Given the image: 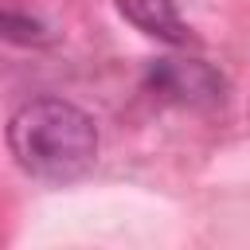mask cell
Segmentation results:
<instances>
[{
  "mask_svg": "<svg viewBox=\"0 0 250 250\" xmlns=\"http://www.w3.org/2000/svg\"><path fill=\"white\" fill-rule=\"evenodd\" d=\"M16 164L39 180H74L98 156V125L86 109L62 98H35L8 121Z\"/></svg>",
  "mask_w": 250,
  "mask_h": 250,
  "instance_id": "cell-1",
  "label": "cell"
},
{
  "mask_svg": "<svg viewBox=\"0 0 250 250\" xmlns=\"http://www.w3.org/2000/svg\"><path fill=\"white\" fill-rule=\"evenodd\" d=\"M145 86L164 102L191 109H215L227 98V78L203 59H156L145 70Z\"/></svg>",
  "mask_w": 250,
  "mask_h": 250,
  "instance_id": "cell-2",
  "label": "cell"
},
{
  "mask_svg": "<svg viewBox=\"0 0 250 250\" xmlns=\"http://www.w3.org/2000/svg\"><path fill=\"white\" fill-rule=\"evenodd\" d=\"M117 8L133 27H141L152 39H164V43H188L191 39V31L180 20L172 0H117Z\"/></svg>",
  "mask_w": 250,
  "mask_h": 250,
  "instance_id": "cell-3",
  "label": "cell"
},
{
  "mask_svg": "<svg viewBox=\"0 0 250 250\" xmlns=\"http://www.w3.org/2000/svg\"><path fill=\"white\" fill-rule=\"evenodd\" d=\"M0 35H12V39H39V23L35 20H16V16H0Z\"/></svg>",
  "mask_w": 250,
  "mask_h": 250,
  "instance_id": "cell-4",
  "label": "cell"
}]
</instances>
